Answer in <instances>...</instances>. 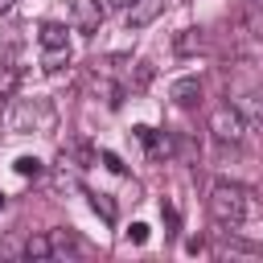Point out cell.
Here are the masks:
<instances>
[{
  "instance_id": "6da1fadb",
  "label": "cell",
  "mask_w": 263,
  "mask_h": 263,
  "mask_svg": "<svg viewBox=\"0 0 263 263\" xmlns=\"http://www.w3.org/2000/svg\"><path fill=\"white\" fill-rule=\"evenodd\" d=\"M251 214H255V197H251L242 185L218 181V185L210 189V218H214L218 226H242Z\"/></svg>"
},
{
  "instance_id": "7a4b0ae2",
  "label": "cell",
  "mask_w": 263,
  "mask_h": 263,
  "mask_svg": "<svg viewBox=\"0 0 263 263\" xmlns=\"http://www.w3.org/2000/svg\"><path fill=\"white\" fill-rule=\"evenodd\" d=\"M210 132H214V140L218 144H238L242 136H247V123H242V115L226 103V107H214V115H210Z\"/></svg>"
},
{
  "instance_id": "3957f363",
  "label": "cell",
  "mask_w": 263,
  "mask_h": 263,
  "mask_svg": "<svg viewBox=\"0 0 263 263\" xmlns=\"http://www.w3.org/2000/svg\"><path fill=\"white\" fill-rule=\"evenodd\" d=\"M103 16H107V8L99 0H74V8H70V25L78 33H99Z\"/></svg>"
},
{
  "instance_id": "277c9868",
  "label": "cell",
  "mask_w": 263,
  "mask_h": 263,
  "mask_svg": "<svg viewBox=\"0 0 263 263\" xmlns=\"http://www.w3.org/2000/svg\"><path fill=\"white\" fill-rule=\"evenodd\" d=\"M164 12V0H132L127 4V29H148Z\"/></svg>"
},
{
  "instance_id": "5b68a950",
  "label": "cell",
  "mask_w": 263,
  "mask_h": 263,
  "mask_svg": "<svg viewBox=\"0 0 263 263\" xmlns=\"http://www.w3.org/2000/svg\"><path fill=\"white\" fill-rule=\"evenodd\" d=\"M82 251V242H78V234L74 230H49V259H74Z\"/></svg>"
},
{
  "instance_id": "8992f818",
  "label": "cell",
  "mask_w": 263,
  "mask_h": 263,
  "mask_svg": "<svg viewBox=\"0 0 263 263\" xmlns=\"http://www.w3.org/2000/svg\"><path fill=\"white\" fill-rule=\"evenodd\" d=\"M234 111L242 115L247 127H251V123H263V90H242V95L234 99Z\"/></svg>"
},
{
  "instance_id": "52a82bcc",
  "label": "cell",
  "mask_w": 263,
  "mask_h": 263,
  "mask_svg": "<svg viewBox=\"0 0 263 263\" xmlns=\"http://www.w3.org/2000/svg\"><path fill=\"white\" fill-rule=\"evenodd\" d=\"M168 99H173L177 107H197V103H201V82H197V78H177V82L168 86Z\"/></svg>"
},
{
  "instance_id": "ba28073f",
  "label": "cell",
  "mask_w": 263,
  "mask_h": 263,
  "mask_svg": "<svg viewBox=\"0 0 263 263\" xmlns=\"http://www.w3.org/2000/svg\"><path fill=\"white\" fill-rule=\"evenodd\" d=\"M173 49H177L181 58L201 53V49H205V29H181V33L173 37Z\"/></svg>"
},
{
  "instance_id": "9c48e42d",
  "label": "cell",
  "mask_w": 263,
  "mask_h": 263,
  "mask_svg": "<svg viewBox=\"0 0 263 263\" xmlns=\"http://www.w3.org/2000/svg\"><path fill=\"white\" fill-rule=\"evenodd\" d=\"M136 140L148 144V152H152L156 160H160V156H173V140L160 136V132H152V127H136Z\"/></svg>"
},
{
  "instance_id": "30bf717a",
  "label": "cell",
  "mask_w": 263,
  "mask_h": 263,
  "mask_svg": "<svg viewBox=\"0 0 263 263\" xmlns=\"http://www.w3.org/2000/svg\"><path fill=\"white\" fill-rule=\"evenodd\" d=\"M41 66L53 74V70H62V66H70V45H49L45 53H41Z\"/></svg>"
},
{
  "instance_id": "8fae6325",
  "label": "cell",
  "mask_w": 263,
  "mask_h": 263,
  "mask_svg": "<svg viewBox=\"0 0 263 263\" xmlns=\"http://www.w3.org/2000/svg\"><path fill=\"white\" fill-rule=\"evenodd\" d=\"M37 37H41V45H45V49H49V45H66V25L45 21V25L37 29Z\"/></svg>"
},
{
  "instance_id": "7c38bea8",
  "label": "cell",
  "mask_w": 263,
  "mask_h": 263,
  "mask_svg": "<svg viewBox=\"0 0 263 263\" xmlns=\"http://www.w3.org/2000/svg\"><path fill=\"white\" fill-rule=\"evenodd\" d=\"M218 251H222V255H259V247H255V242H247V238H238V234H230Z\"/></svg>"
},
{
  "instance_id": "4fadbf2b",
  "label": "cell",
  "mask_w": 263,
  "mask_h": 263,
  "mask_svg": "<svg viewBox=\"0 0 263 263\" xmlns=\"http://www.w3.org/2000/svg\"><path fill=\"white\" fill-rule=\"evenodd\" d=\"M90 210L103 218V222H115V201L107 193H90Z\"/></svg>"
},
{
  "instance_id": "5bb4252c",
  "label": "cell",
  "mask_w": 263,
  "mask_h": 263,
  "mask_svg": "<svg viewBox=\"0 0 263 263\" xmlns=\"http://www.w3.org/2000/svg\"><path fill=\"white\" fill-rule=\"evenodd\" d=\"M25 255H29V259H49V234H33V238L25 242Z\"/></svg>"
},
{
  "instance_id": "9a60e30c",
  "label": "cell",
  "mask_w": 263,
  "mask_h": 263,
  "mask_svg": "<svg viewBox=\"0 0 263 263\" xmlns=\"http://www.w3.org/2000/svg\"><path fill=\"white\" fill-rule=\"evenodd\" d=\"M152 74H156V70H152V62H136V70H132V86H136V90H144V86L152 82Z\"/></svg>"
},
{
  "instance_id": "2e32d148",
  "label": "cell",
  "mask_w": 263,
  "mask_h": 263,
  "mask_svg": "<svg viewBox=\"0 0 263 263\" xmlns=\"http://www.w3.org/2000/svg\"><path fill=\"white\" fill-rule=\"evenodd\" d=\"M16 173H21V177H41V160H37V156H21V160H16Z\"/></svg>"
},
{
  "instance_id": "e0dca14e",
  "label": "cell",
  "mask_w": 263,
  "mask_h": 263,
  "mask_svg": "<svg viewBox=\"0 0 263 263\" xmlns=\"http://www.w3.org/2000/svg\"><path fill=\"white\" fill-rule=\"evenodd\" d=\"M99 156H103V164H107L111 173H127V164L119 160V152H99Z\"/></svg>"
},
{
  "instance_id": "ac0fdd59",
  "label": "cell",
  "mask_w": 263,
  "mask_h": 263,
  "mask_svg": "<svg viewBox=\"0 0 263 263\" xmlns=\"http://www.w3.org/2000/svg\"><path fill=\"white\" fill-rule=\"evenodd\" d=\"M160 218H164V226H168V234H177V210H173L168 201L160 205Z\"/></svg>"
},
{
  "instance_id": "d6986e66",
  "label": "cell",
  "mask_w": 263,
  "mask_h": 263,
  "mask_svg": "<svg viewBox=\"0 0 263 263\" xmlns=\"http://www.w3.org/2000/svg\"><path fill=\"white\" fill-rule=\"evenodd\" d=\"M127 238H132L136 247H140V242H148V226H144V222H132V230H127Z\"/></svg>"
},
{
  "instance_id": "ffe728a7",
  "label": "cell",
  "mask_w": 263,
  "mask_h": 263,
  "mask_svg": "<svg viewBox=\"0 0 263 263\" xmlns=\"http://www.w3.org/2000/svg\"><path fill=\"white\" fill-rule=\"evenodd\" d=\"M16 86V70H0V95H8Z\"/></svg>"
},
{
  "instance_id": "44dd1931",
  "label": "cell",
  "mask_w": 263,
  "mask_h": 263,
  "mask_svg": "<svg viewBox=\"0 0 263 263\" xmlns=\"http://www.w3.org/2000/svg\"><path fill=\"white\" fill-rule=\"evenodd\" d=\"M201 247H205V242H201V234H197V238H185V251H193V255H197Z\"/></svg>"
},
{
  "instance_id": "7402d4cb",
  "label": "cell",
  "mask_w": 263,
  "mask_h": 263,
  "mask_svg": "<svg viewBox=\"0 0 263 263\" xmlns=\"http://www.w3.org/2000/svg\"><path fill=\"white\" fill-rule=\"evenodd\" d=\"M132 0H107V8H127Z\"/></svg>"
},
{
  "instance_id": "603a6c76",
  "label": "cell",
  "mask_w": 263,
  "mask_h": 263,
  "mask_svg": "<svg viewBox=\"0 0 263 263\" xmlns=\"http://www.w3.org/2000/svg\"><path fill=\"white\" fill-rule=\"evenodd\" d=\"M12 4H16V0H0V12H8V8H12Z\"/></svg>"
},
{
  "instance_id": "cb8c5ba5",
  "label": "cell",
  "mask_w": 263,
  "mask_h": 263,
  "mask_svg": "<svg viewBox=\"0 0 263 263\" xmlns=\"http://www.w3.org/2000/svg\"><path fill=\"white\" fill-rule=\"evenodd\" d=\"M0 210H4V193H0Z\"/></svg>"
}]
</instances>
